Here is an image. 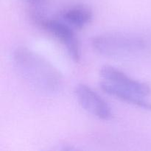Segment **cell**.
I'll return each mask as SVG.
<instances>
[{
  "mask_svg": "<svg viewBox=\"0 0 151 151\" xmlns=\"http://www.w3.org/2000/svg\"><path fill=\"white\" fill-rule=\"evenodd\" d=\"M14 67L19 76L40 92L54 94L63 86V77L44 58L26 47H18L13 54Z\"/></svg>",
  "mask_w": 151,
  "mask_h": 151,
  "instance_id": "1",
  "label": "cell"
},
{
  "mask_svg": "<svg viewBox=\"0 0 151 151\" xmlns=\"http://www.w3.org/2000/svg\"><path fill=\"white\" fill-rule=\"evenodd\" d=\"M25 1L29 3V4H31L32 7H38L44 5L47 0H25Z\"/></svg>",
  "mask_w": 151,
  "mask_h": 151,
  "instance_id": "8",
  "label": "cell"
},
{
  "mask_svg": "<svg viewBox=\"0 0 151 151\" xmlns=\"http://www.w3.org/2000/svg\"><path fill=\"white\" fill-rule=\"evenodd\" d=\"M91 45L97 52L109 58L134 57L146 49V41L137 35L122 33L102 34L94 37Z\"/></svg>",
  "mask_w": 151,
  "mask_h": 151,
  "instance_id": "2",
  "label": "cell"
},
{
  "mask_svg": "<svg viewBox=\"0 0 151 151\" xmlns=\"http://www.w3.org/2000/svg\"><path fill=\"white\" fill-rule=\"evenodd\" d=\"M62 21L72 27L81 29L92 21L93 12L91 8L83 4H76L67 7L61 12Z\"/></svg>",
  "mask_w": 151,
  "mask_h": 151,
  "instance_id": "6",
  "label": "cell"
},
{
  "mask_svg": "<svg viewBox=\"0 0 151 151\" xmlns=\"http://www.w3.org/2000/svg\"><path fill=\"white\" fill-rule=\"evenodd\" d=\"M101 89L109 95L116 97L118 100L122 102L133 105L134 106L151 111V102L145 100V97H142L134 93L125 91L121 88H117L107 82H103L100 84Z\"/></svg>",
  "mask_w": 151,
  "mask_h": 151,
  "instance_id": "7",
  "label": "cell"
},
{
  "mask_svg": "<svg viewBox=\"0 0 151 151\" xmlns=\"http://www.w3.org/2000/svg\"><path fill=\"white\" fill-rule=\"evenodd\" d=\"M100 75L106 82L125 91L134 93L142 97H148L151 89L147 84L133 79L122 71L113 66H103L100 69Z\"/></svg>",
  "mask_w": 151,
  "mask_h": 151,
  "instance_id": "5",
  "label": "cell"
},
{
  "mask_svg": "<svg viewBox=\"0 0 151 151\" xmlns=\"http://www.w3.org/2000/svg\"><path fill=\"white\" fill-rule=\"evenodd\" d=\"M31 20L41 29L57 38L67 50L69 56L75 62L81 60L79 41L73 30V27L63 21L54 20L45 17L38 11L32 10L29 13Z\"/></svg>",
  "mask_w": 151,
  "mask_h": 151,
  "instance_id": "3",
  "label": "cell"
},
{
  "mask_svg": "<svg viewBox=\"0 0 151 151\" xmlns=\"http://www.w3.org/2000/svg\"><path fill=\"white\" fill-rule=\"evenodd\" d=\"M75 94L81 107L98 119L109 120L112 117L111 109L107 102L86 84H78Z\"/></svg>",
  "mask_w": 151,
  "mask_h": 151,
  "instance_id": "4",
  "label": "cell"
}]
</instances>
